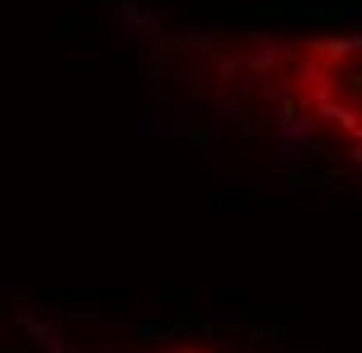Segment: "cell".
<instances>
[{
	"instance_id": "6da1fadb",
	"label": "cell",
	"mask_w": 362,
	"mask_h": 353,
	"mask_svg": "<svg viewBox=\"0 0 362 353\" xmlns=\"http://www.w3.org/2000/svg\"><path fill=\"white\" fill-rule=\"evenodd\" d=\"M175 57L193 90L362 179V28L188 33Z\"/></svg>"
},
{
	"instance_id": "7a4b0ae2",
	"label": "cell",
	"mask_w": 362,
	"mask_h": 353,
	"mask_svg": "<svg viewBox=\"0 0 362 353\" xmlns=\"http://www.w3.org/2000/svg\"><path fill=\"white\" fill-rule=\"evenodd\" d=\"M156 353H250V349H207V344H175V349H156Z\"/></svg>"
}]
</instances>
